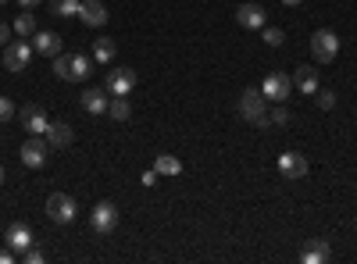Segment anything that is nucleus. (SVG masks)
<instances>
[{
	"instance_id": "2eb2a0df",
	"label": "nucleus",
	"mask_w": 357,
	"mask_h": 264,
	"mask_svg": "<svg viewBox=\"0 0 357 264\" xmlns=\"http://www.w3.org/2000/svg\"><path fill=\"white\" fill-rule=\"evenodd\" d=\"M36 43H33V50L36 54H43V57H57V54H61V36H57V33H50V29H43V33H40V29H36V36H33Z\"/></svg>"
},
{
	"instance_id": "9b49d317",
	"label": "nucleus",
	"mask_w": 357,
	"mask_h": 264,
	"mask_svg": "<svg viewBox=\"0 0 357 264\" xmlns=\"http://www.w3.org/2000/svg\"><path fill=\"white\" fill-rule=\"evenodd\" d=\"M4 240H8V247H11L15 254H25L29 247L36 243V236H33V228H29L25 222H11V225H8V236H4Z\"/></svg>"
},
{
	"instance_id": "20e7f679",
	"label": "nucleus",
	"mask_w": 357,
	"mask_h": 264,
	"mask_svg": "<svg viewBox=\"0 0 357 264\" xmlns=\"http://www.w3.org/2000/svg\"><path fill=\"white\" fill-rule=\"evenodd\" d=\"M261 93H264V100L286 104V97H293V75H286V72H272V75H264Z\"/></svg>"
},
{
	"instance_id": "393cba45",
	"label": "nucleus",
	"mask_w": 357,
	"mask_h": 264,
	"mask_svg": "<svg viewBox=\"0 0 357 264\" xmlns=\"http://www.w3.org/2000/svg\"><path fill=\"white\" fill-rule=\"evenodd\" d=\"M261 33H264V43H268V47H282V43H286V33H282V29H272V25H264Z\"/></svg>"
},
{
	"instance_id": "72a5a7b5",
	"label": "nucleus",
	"mask_w": 357,
	"mask_h": 264,
	"mask_svg": "<svg viewBox=\"0 0 357 264\" xmlns=\"http://www.w3.org/2000/svg\"><path fill=\"white\" fill-rule=\"evenodd\" d=\"M18 4H22V8H25V11H33V8H36V4H43V0H18Z\"/></svg>"
},
{
	"instance_id": "b1692460",
	"label": "nucleus",
	"mask_w": 357,
	"mask_h": 264,
	"mask_svg": "<svg viewBox=\"0 0 357 264\" xmlns=\"http://www.w3.org/2000/svg\"><path fill=\"white\" fill-rule=\"evenodd\" d=\"M154 168H158V175H178V171H183V161L172 157V154H158Z\"/></svg>"
},
{
	"instance_id": "2f4dec72",
	"label": "nucleus",
	"mask_w": 357,
	"mask_h": 264,
	"mask_svg": "<svg viewBox=\"0 0 357 264\" xmlns=\"http://www.w3.org/2000/svg\"><path fill=\"white\" fill-rule=\"evenodd\" d=\"M15 33V29L8 25V22H0V47H8V36Z\"/></svg>"
},
{
	"instance_id": "f03ea898",
	"label": "nucleus",
	"mask_w": 357,
	"mask_h": 264,
	"mask_svg": "<svg viewBox=\"0 0 357 264\" xmlns=\"http://www.w3.org/2000/svg\"><path fill=\"white\" fill-rule=\"evenodd\" d=\"M75 215H79L75 196H68V193H50V196H47V218H50L54 225H72Z\"/></svg>"
},
{
	"instance_id": "c9c22d12",
	"label": "nucleus",
	"mask_w": 357,
	"mask_h": 264,
	"mask_svg": "<svg viewBox=\"0 0 357 264\" xmlns=\"http://www.w3.org/2000/svg\"><path fill=\"white\" fill-rule=\"evenodd\" d=\"M0 186H4V164H0Z\"/></svg>"
},
{
	"instance_id": "bb28decb",
	"label": "nucleus",
	"mask_w": 357,
	"mask_h": 264,
	"mask_svg": "<svg viewBox=\"0 0 357 264\" xmlns=\"http://www.w3.org/2000/svg\"><path fill=\"white\" fill-rule=\"evenodd\" d=\"M268 122H272V125H289V111H286V104H275L272 114H268Z\"/></svg>"
},
{
	"instance_id": "412c9836",
	"label": "nucleus",
	"mask_w": 357,
	"mask_h": 264,
	"mask_svg": "<svg viewBox=\"0 0 357 264\" xmlns=\"http://www.w3.org/2000/svg\"><path fill=\"white\" fill-rule=\"evenodd\" d=\"M107 114H111L114 122H129V118H132V107H129L126 97H111V100H107Z\"/></svg>"
},
{
	"instance_id": "c85d7f7f",
	"label": "nucleus",
	"mask_w": 357,
	"mask_h": 264,
	"mask_svg": "<svg viewBox=\"0 0 357 264\" xmlns=\"http://www.w3.org/2000/svg\"><path fill=\"white\" fill-rule=\"evenodd\" d=\"M22 261H25V264H43V250L33 243V247H29V250L22 254Z\"/></svg>"
},
{
	"instance_id": "9d476101",
	"label": "nucleus",
	"mask_w": 357,
	"mask_h": 264,
	"mask_svg": "<svg viewBox=\"0 0 357 264\" xmlns=\"http://www.w3.org/2000/svg\"><path fill=\"white\" fill-rule=\"evenodd\" d=\"M279 175H282L286 183L304 179V175H307V157H304V154H296V150L279 154Z\"/></svg>"
},
{
	"instance_id": "1a4fd4ad",
	"label": "nucleus",
	"mask_w": 357,
	"mask_h": 264,
	"mask_svg": "<svg viewBox=\"0 0 357 264\" xmlns=\"http://www.w3.org/2000/svg\"><path fill=\"white\" fill-rule=\"evenodd\" d=\"M132 86H136V72L132 68H111L107 79H104V90L111 97H129Z\"/></svg>"
},
{
	"instance_id": "cd10ccee",
	"label": "nucleus",
	"mask_w": 357,
	"mask_h": 264,
	"mask_svg": "<svg viewBox=\"0 0 357 264\" xmlns=\"http://www.w3.org/2000/svg\"><path fill=\"white\" fill-rule=\"evenodd\" d=\"M54 75H57V79L68 75V54H57V57H54Z\"/></svg>"
},
{
	"instance_id": "f3484780",
	"label": "nucleus",
	"mask_w": 357,
	"mask_h": 264,
	"mask_svg": "<svg viewBox=\"0 0 357 264\" xmlns=\"http://www.w3.org/2000/svg\"><path fill=\"white\" fill-rule=\"evenodd\" d=\"M293 86H296L301 93L314 97V93H318V72H314V68H307V65H301V68L293 72Z\"/></svg>"
},
{
	"instance_id": "f257e3e1",
	"label": "nucleus",
	"mask_w": 357,
	"mask_h": 264,
	"mask_svg": "<svg viewBox=\"0 0 357 264\" xmlns=\"http://www.w3.org/2000/svg\"><path fill=\"white\" fill-rule=\"evenodd\" d=\"M240 114L250 122V125H257V129H264V125H272L268 122V111H264V93H261V86H250V90H243L240 93Z\"/></svg>"
},
{
	"instance_id": "7ed1b4c3",
	"label": "nucleus",
	"mask_w": 357,
	"mask_h": 264,
	"mask_svg": "<svg viewBox=\"0 0 357 264\" xmlns=\"http://www.w3.org/2000/svg\"><path fill=\"white\" fill-rule=\"evenodd\" d=\"M311 54H314V61H321V65L336 61V54H340V36L333 33V29H318V33L311 36Z\"/></svg>"
},
{
	"instance_id": "5701e85b",
	"label": "nucleus",
	"mask_w": 357,
	"mask_h": 264,
	"mask_svg": "<svg viewBox=\"0 0 357 264\" xmlns=\"http://www.w3.org/2000/svg\"><path fill=\"white\" fill-rule=\"evenodd\" d=\"M50 8H54V15L57 18H79V8H82V0H50Z\"/></svg>"
},
{
	"instance_id": "7c9ffc66",
	"label": "nucleus",
	"mask_w": 357,
	"mask_h": 264,
	"mask_svg": "<svg viewBox=\"0 0 357 264\" xmlns=\"http://www.w3.org/2000/svg\"><path fill=\"white\" fill-rule=\"evenodd\" d=\"M158 179H161V175H158V168H146V171L139 175V183H143V186H158Z\"/></svg>"
},
{
	"instance_id": "e433bc0d",
	"label": "nucleus",
	"mask_w": 357,
	"mask_h": 264,
	"mask_svg": "<svg viewBox=\"0 0 357 264\" xmlns=\"http://www.w3.org/2000/svg\"><path fill=\"white\" fill-rule=\"evenodd\" d=\"M0 4H8V0H0Z\"/></svg>"
},
{
	"instance_id": "423d86ee",
	"label": "nucleus",
	"mask_w": 357,
	"mask_h": 264,
	"mask_svg": "<svg viewBox=\"0 0 357 264\" xmlns=\"http://www.w3.org/2000/svg\"><path fill=\"white\" fill-rule=\"evenodd\" d=\"M89 228H93L97 236H111V232L118 228V208L111 200H100L93 208V215H89Z\"/></svg>"
},
{
	"instance_id": "473e14b6",
	"label": "nucleus",
	"mask_w": 357,
	"mask_h": 264,
	"mask_svg": "<svg viewBox=\"0 0 357 264\" xmlns=\"http://www.w3.org/2000/svg\"><path fill=\"white\" fill-rule=\"evenodd\" d=\"M11 261H15V250H11V247L0 250V264H11Z\"/></svg>"
},
{
	"instance_id": "a211bd4d",
	"label": "nucleus",
	"mask_w": 357,
	"mask_h": 264,
	"mask_svg": "<svg viewBox=\"0 0 357 264\" xmlns=\"http://www.w3.org/2000/svg\"><path fill=\"white\" fill-rule=\"evenodd\" d=\"M72 139H75V132H72L68 122H50V125H47V143L57 146V150H61V146H68Z\"/></svg>"
},
{
	"instance_id": "f8f14e48",
	"label": "nucleus",
	"mask_w": 357,
	"mask_h": 264,
	"mask_svg": "<svg viewBox=\"0 0 357 264\" xmlns=\"http://www.w3.org/2000/svg\"><path fill=\"white\" fill-rule=\"evenodd\" d=\"M79 18H82V25H89V29H104L107 25V8L100 4V0H86V4L79 8Z\"/></svg>"
},
{
	"instance_id": "aec40b11",
	"label": "nucleus",
	"mask_w": 357,
	"mask_h": 264,
	"mask_svg": "<svg viewBox=\"0 0 357 264\" xmlns=\"http://www.w3.org/2000/svg\"><path fill=\"white\" fill-rule=\"evenodd\" d=\"M15 36H22V40H33L36 36V18H33V11H22L18 18H15Z\"/></svg>"
},
{
	"instance_id": "39448f33",
	"label": "nucleus",
	"mask_w": 357,
	"mask_h": 264,
	"mask_svg": "<svg viewBox=\"0 0 357 264\" xmlns=\"http://www.w3.org/2000/svg\"><path fill=\"white\" fill-rule=\"evenodd\" d=\"M18 118H22V129H25L29 136H47V125H50V118H47L43 104L29 100V104H25V107L18 111Z\"/></svg>"
},
{
	"instance_id": "ddd939ff",
	"label": "nucleus",
	"mask_w": 357,
	"mask_h": 264,
	"mask_svg": "<svg viewBox=\"0 0 357 264\" xmlns=\"http://www.w3.org/2000/svg\"><path fill=\"white\" fill-rule=\"evenodd\" d=\"M264 8L261 4H254V0H247V4H240L236 8V22H240L243 29H264Z\"/></svg>"
},
{
	"instance_id": "4468645a",
	"label": "nucleus",
	"mask_w": 357,
	"mask_h": 264,
	"mask_svg": "<svg viewBox=\"0 0 357 264\" xmlns=\"http://www.w3.org/2000/svg\"><path fill=\"white\" fill-rule=\"evenodd\" d=\"M89 75H93V61H89L86 54H68V75H65V82H86Z\"/></svg>"
},
{
	"instance_id": "a878e982",
	"label": "nucleus",
	"mask_w": 357,
	"mask_h": 264,
	"mask_svg": "<svg viewBox=\"0 0 357 264\" xmlns=\"http://www.w3.org/2000/svg\"><path fill=\"white\" fill-rule=\"evenodd\" d=\"M314 100H318V107H321V111H333V107H336V93H333V90H321V86H318Z\"/></svg>"
},
{
	"instance_id": "6ab92c4d",
	"label": "nucleus",
	"mask_w": 357,
	"mask_h": 264,
	"mask_svg": "<svg viewBox=\"0 0 357 264\" xmlns=\"http://www.w3.org/2000/svg\"><path fill=\"white\" fill-rule=\"evenodd\" d=\"M329 257H333V250H329V243H325V240H314V243L301 254V261H304V264H325Z\"/></svg>"
},
{
	"instance_id": "f704fd0d",
	"label": "nucleus",
	"mask_w": 357,
	"mask_h": 264,
	"mask_svg": "<svg viewBox=\"0 0 357 264\" xmlns=\"http://www.w3.org/2000/svg\"><path fill=\"white\" fill-rule=\"evenodd\" d=\"M282 4H286V8H301V4H304V0H282Z\"/></svg>"
},
{
	"instance_id": "6e6552de",
	"label": "nucleus",
	"mask_w": 357,
	"mask_h": 264,
	"mask_svg": "<svg viewBox=\"0 0 357 264\" xmlns=\"http://www.w3.org/2000/svg\"><path fill=\"white\" fill-rule=\"evenodd\" d=\"M29 61H33V43L15 40V43L4 47V68H8V72H25Z\"/></svg>"
},
{
	"instance_id": "0eeeda50",
	"label": "nucleus",
	"mask_w": 357,
	"mask_h": 264,
	"mask_svg": "<svg viewBox=\"0 0 357 264\" xmlns=\"http://www.w3.org/2000/svg\"><path fill=\"white\" fill-rule=\"evenodd\" d=\"M22 164L25 168H43L47 164V154H50V143H47V136H29L25 143H22Z\"/></svg>"
},
{
	"instance_id": "4be33fe9",
	"label": "nucleus",
	"mask_w": 357,
	"mask_h": 264,
	"mask_svg": "<svg viewBox=\"0 0 357 264\" xmlns=\"http://www.w3.org/2000/svg\"><path fill=\"white\" fill-rule=\"evenodd\" d=\"M93 61L97 65H111L114 61V40H93Z\"/></svg>"
},
{
	"instance_id": "dca6fc26",
	"label": "nucleus",
	"mask_w": 357,
	"mask_h": 264,
	"mask_svg": "<svg viewBox=\"0 0 357 264\" xmlns=\"http://www.w3.org/2000/svg\"><path fill=\"white\" fill-rule=\"evenodd\" d=\"M107 90H86V93H79V104H82V111L86 114H93V118H97V114H107Z\"/></svg>"
},
{
	"instance_id": "c756f323",
	"label": "nucleus",
	"mask_w": 357,
	"mask_h": 264,
	"mask_svg": "<svg viewBox=\"0 0 357 264\" xmlns=\"http://www.w3.org/2000/svg\"><path fill=\"white\" fill-rule=\"evenodd\" d=\"M8 118H15V104L8 97H0V122H8Z\"/></svg>"
}]
</instances>
